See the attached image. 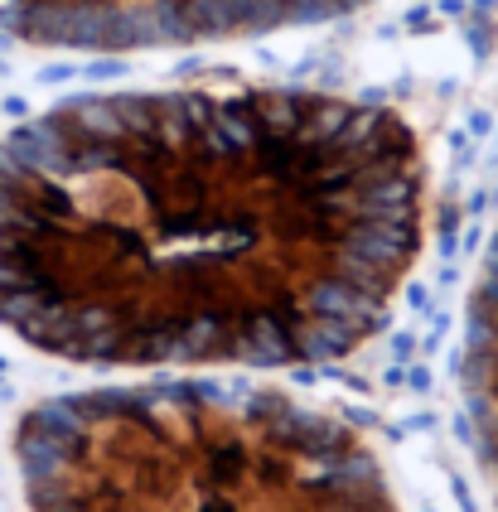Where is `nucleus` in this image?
<instances>
[{"label": "nucleus", "instance_id": "f257e3e1", "mask_svg": "<svg viewBox=\"0 0 498 512\" xmlns=\"http://www.w3.org/2000/svg\"><path fill=\"white\" fill-rule=\"evenodd\" d=\"M426 228L387 107L97 92L0 136V329L88 368H310L378 334Z\"/></svg>", "mask_w": 498, "mask_h": 512}, {"label": "nucleus", "instance_id": "f03ea898", "mask_svg": "<svg viewBox=\"0 0 498 512\" xmlns=\"http://www.w3.org/2000/svg\"><path fill=\"white\" fill-rule=\"evenodd\" d=\"M30 512H402L368 435L247 382H121L15 430Z\"/></svg>", "mask_w": 498, "mask_h": 512}, {"label": "nucleus", "instance_id": "7ed1b4c3", "mask_svg": "<svg viewBox=\"0 0 498 512\" xmlns=\"http://www.w3.org/2000/svg\"><path fill=\"white\" fill-rule=\"evenodd\" d=\"M368 0H0V29L39 49H179L324 25Z\"/></svg>", "mask_w": 498, "mask_h": 512}, {"label": "nucleus", "instance_id": "20e7f679", "mask_svg": "<svg viewBox=\"0 0 498 512\" xmlns=\"http://www.w3.org/2000/svg\"><path fill=\"white\" fill-rule=\"evenodd\" d=\"M460 392H465V426L479 459V474L498 503V237L479 266L469 295L465 353H460Z\"/></svg>", "mask_w": 498, "mask_h": 512}]
</instances>
